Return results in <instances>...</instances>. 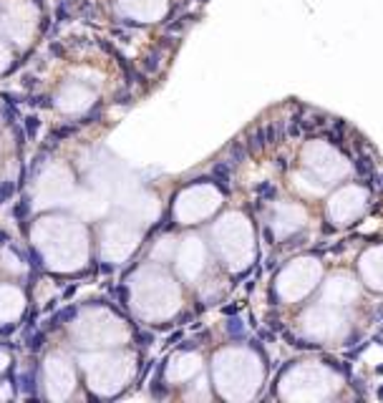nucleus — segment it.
<instances>
[{
	"label": "nucleus",
	"mask_w": 383,
	"mask_h": 403,
	"mask_svg": "<svg viewBox=\"0 0 383 403\" xmlns=\"http://www.w3.org/2000/svg\"><path fill=\"white\" fill-rule=\"evenodd\" d=\"M43 343H46V335H43V333H38V335L30 340V345H28V348H30V350H41V345H43Z\"/></svg>",
	"instance_id": "1"
},
{
	"label": "nucleus",
	"mask_w": 383,
	"mask_h": 403,
	"mask_svg": "<svg viewBox=\"0 0 383 403\" xmlns=\"http://www.w3.org/2000/svg\"><path fill=\"white\" fill-rule=\"evenodd\" d=\"M25 126H28V134H30V136H36V129H38V119H36V116L25 119Z\"/></svg>",
	"instance_id": "2"
}]
</instances>
